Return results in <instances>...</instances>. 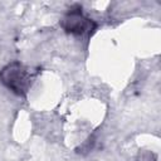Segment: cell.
<instances>
[{
    "mask_svg": "<svg viewBox=\"0 0 161 161\" xmlns=\"http://www.w3.org/2000/svg\"><path fill=\"white\" fill-rule=\"evenodd\" d=\"M1 83L18 96H25L31 87L33 74L29 68L19 62H11L0 72Z\"/></svg>",
    "mask_w": 161,
    "mask_h": 161,
    "instance_id": "6da1fadb",
    "label": "cell"
},
{
    "mask_svg": "<svg viewBox=\"0 0 161 161\" xmlns=\"http://www.w3.org/2000/svg\"><path fill=\"white\" fill-rule=\"evenodd\" d=\"M62 26L67 33L83 35L86 33H91L96 28V23L82 14V9H72L69 10L64 18L62 19Z\"/></svg>",
    "mask_w": 161,
    "mask_h": 161,
    "instance_id": "7a4b0ae2",
    "label": "cell"
}]
</instances>
